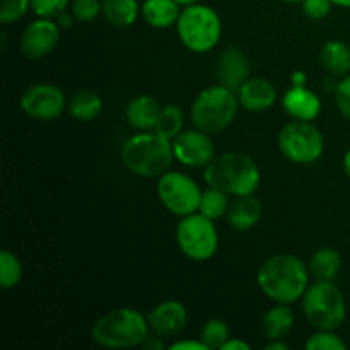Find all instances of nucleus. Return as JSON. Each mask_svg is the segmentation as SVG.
Returning <instances> with one entry per match:
<instances>
[{"mask_svg": "<svg viewBox=\"0 0 350 350\" xmlns=\"http://www.w3.org/2000/svg\"><path fill=\"white\" fill-rule=\"evenodd\" d=\"M311 273L308 263L293 253H279L260 265L256 284L270 301L279 304H294L303 299Z\"/></svg>", "mask_w": 350, "mask_h": 350, "instance_id": "nucleus-1", "label": "nucleus"}, {"mask_svg": "<svg viewBox=\"0 0 350 350\" xmlns=\"http://www.w3.org/2000/svg\"><path fill=\"white\" fill-rule=\"evenodd\" d=\"M207 187L217 188L231 197L256 193L262 183V173L252 156L245 152L215 154L214 159L204 167Z\"/></svg>", "mask_w": 350, "mask_h": 350, "instance_id": "nucleus-2", "label": "nucleus"}, {"mask_svg": "<svg viewBox=\"0 0 350 350\" xmlns=\"http://www.w3.org/2000/svg\"><path fill=\"white\" fill-rule=\"evenodd\" d=\"M122 163L130 173L140 178L154 180L171 170L174 159L173 140L157 132H139L123 142Z\"/></svg>", "mask_w": 350, "mask_h": 350, "instance_id": "nucleus-3", "label": "nucleus"}, {"mask_svg": "<svg viewBox=\"0 0 350 350\" xmlns=\"http://www.w3.org/2000/svg\"><path fill=\"white\" fill-rule=\"evenodd\" d=\"M149 334L147 317L133 308H116L108 311L91 328L92 340L105 349L139 347Z\"/></svg>", "mask_w": 350, "mask_h": 350, "instance_id": "nucleus-4", "label": "nucleus"}, {"mask_svg": "<svg viewBox=\"0 0 350 350\" xmlns=\"http://www.w3.org/2000/svg\"><path fill=\"white\" fill-rule=\"evenodd\" d=\"M239 106L236 91L217 82L195 96L190 108L191 123L208 135H217L232 125Z\"/></svg>", "mask_w": 350, "mask_h": 350, "instance_id": "nucleus-5", "label": "nucleus"}, {"mask_svg": "<svg viewBox=\"0 0 350 350\" xmlns=\"http://www.w3.org/2000/svg\"><path fill=\"white\" fill-rule=\"evenodd\" d=\"M181 44L191 53H208L219 44L222 36V21L217 10L205 3H191L181 9L176 23Z\"/></svg>", "mask_w": 350, "mask_h": 350, "instance_id": "nucleus-6", "label": "nucleus"}, {"mask_svg": "<svg viewBox=\"0 0 350 350\" xmlns=\"http://www.w3.org/2000/svg\"><path fill=\"white\" fill-rule=\"evenodd\" d=\"M301 304L304 318L317 330H338L347 318L344 293L332 280L310 284Z\"/></svg>", "mask_w": 350, "mask_h": 350, "instance_id": "nucleus-7", "label": "nucleus"}, {"mask_svg": "<svg viewBox=\"0 0 350 350\" xmlns=\"http://www.w3.org/2000/svg\"><path fill=\"white\" fill-rule=\"evenodd\" d=\"M277 144L287 161L294 164H313L323 156L325 137L313 122L293 120L280 129Z\"/></svg>", "mask_w": 350, "mask_h": 350, "instance_id": "nucleus-8", "label": "nucleus"}, {"mask_svg": "<svg viewBox=\"0 0 350 350\" xmlns=\"http://www.w3.org/2000/svg\"><path fill=\"white\" fill-rule=\"evenodd\" d=\"M215 221L200 212L181 217L176 228V245L191 262H208L219 250V232Z\"/></svg>", "mask_w": 350, "mask_h": 350, "instance_id": "nucleus-9", "label": "nucleus"}, {"mask_svg": "<svg viewBox=\"0 0 350 350\" xmlns=\"http://www.w3.org/2000/svg\"><path fill=\"white\" fill-rule=\"evenodd\" d=\"M202 193L204 191L197 181L180 171L170 170L157 178V198L161 205L180 219L198 212Z\"/></svg>", "mask_w": 350, "mask_h": 350, "instance_id": "nucleus-10", "label": "nucleus"}, {"mask_svg": "<svg viewBox=\"0 0 350 350\" xmlns=\"http://www.w3.org/2000/svg\"><path fill=\"white\" fill-rule=\"evenodd\" d=\"M67 96L55 84H34L21 96V109L24 115L40 122H51L60 118L67 109Z\"/></svg>", "mask_w": 350, "mask_h": 350, "instance_id": "nucleus-11", "label": "nucleus"}, {"mask_svg": "<svg viewBox=\"0 0 350 350\" xmlns=\"http://www.w3.org/2000/svg\"><path fill=\"white\" fill-rule=\"evenodd\" d=\"M174 159L191 170L205 167L215 157V147L212 135L198 129L183 130L173 139Z\"/></svg>", "mask_w": 350, "mask_h": 350, "instance_id": "nucleus-12", "label": "nucleus"}, {"mask_svg": "<svg viewBox=\"0 0 350 350\" xmlns=\"http://www.w3.org/2000/svg\"><path fill=\"white\" fill-rule=\"evenodd\" d=\"M60 29L57 21L48 17H38L31 21L23 31L19 48L27 60H40L50 55L60 41Z\"/></svg>", "mask_w": 350, "mask_h": 350, "instance_id": "nucleus-13", "label": "nucleus"}, {"mask_svg": "<svg viewBox=\"0 0 350 350\" xmlns=\"http://www.w3.org/2000/svg\"><path fill=\"white\" fill-rule=\"evenodd\" d=\"M149 328L161 337H174L181 334L188 323V310L180 301H163L147 314Z\"/></svg>", "mask_w": 350, "mask_h": 350, "instance_id": "nucleus-14", "label": "nucleus"}, {"mask_svg": "<svg viewBox=\"0 0 350 350\" xmlns=\"http://www.w3.org/2000/svg\"><path fill=\"white\" fill-rule=\"evenodd\" d=\"M250 58L241 48L229 46L219 55L215 64V75L219 84L238 91L243 84L250 79Z\"/></svg>", "mask_w": 350, "mask_h": 350, "instance_id": "nucleus-15", "label": "nucleus"}, {"mask_svg": "<svg viewBox=\"0 0 350 350\" xmlns=\"http://www.w3.org/2000/svg\"><path fill=\"white\" fill-rule=\"evenodd\" d=\"M241 108L252 113H263L272 108L277 101V89L263 77H250L236 91Z\"/></svg>", "mask_w": 350, "mask_h": 350, "instance_id": "nucleus-16", "label": "nucleus"}, {"mask_svg": "<svg viewBox=\"0 0 350 350\" xmlns=\"http://www.w3.org/2000/svg\"><path fill=\"white\" fill-rule=\"evenodd\" d=\"M282 108L293 120L314 122L321 113V99L306 85H293L282 96Z\"/></svg>", "mask_w": 350, "mask_h": 350, "instance_id": "nucleus-17", "label": "nucleus"}, {"mask_svg": "<svg viewBox=\"0 0 350 350\" xmlns=\"http://www.w3.org/2000/svg\"><path fill=\"white\" fill-rule=\"evenodd\" d=\"M263 214L262 202L252 195H243V197H234L231 202V207L228 212V222L234 231L246 232L255 228L260 222Z\"/></svg>", "mask_w": 350, "mask_h": 350, "instance_id": "nucleus-18", "label": "nucleus"}, {"mask_svg": "<svg viewBox=\"0 0 350 350\" xmlns=\"http://www.w3.org/2000/svg\"><path fill=\"white\" fill-rule=\"evenodd\" d=\"M161 103L149 94H139L129 101L125 108L126 122L139 132L154 130L161 111Z\"/></svg>", "mask_w": 350, "mask_h": 350, "instance_id": "nucleus-19", "label": "nucleus"}, {"mask_svg": "<svg viewBox=\"0 0 350 350\" xmlns=\"http://www.w3.org/2000/svg\"><path fill=\"white\" fill-rule=\"evenodd\" d=\"M181 5L176 0H144L140 16L156 29H167L171 26H176L180 19Z\"/></svg>", "mask_w": 350, "mask_h": 350, "instance_id": "nucleus-20", "label": "nucleus"}, {"mask_svg": "<svg viewBox=\"0 0 350 350\" xmlns=\"http://www.w3.org/2000/svg\"><path fill=\"white\" fill-rule=\"evenodd\" d=\"M296 318L289 304H279L270 308L262 320V332L267 340H286L287 335L293 332Z\"/></svg>", "mask_w": 350, "mask_h": 350, "instance_id": "nucleus-21", "label": "nucleus"}, {"mask_svg": "<svg viewBox=\"0 0 350 350\" xmlns=\"http://www.w3.org/2000/svg\"><path fill=\"white\" fill-rule=\"evenodd\" d=\"M321 67L335 77L350 74V46L340 40H330L323 44L320 53Z\"/></svg>", "mask_w": 350, "mask_h": 350, "instance_id": "nucleus-22", "label": "nucleus"}, {"mask_svg": "<svg viewBox=\"0 0 350 350\" xmlns=\"http://www.w3.org/2000/svg\"><path fill=\"white\" fill-rule=\"evenodd\" d=\"M311 277L314 280H334L342 269V255L335 248H318L308 262Z\"/></svg>", "mask_w": 350, "mask_h": 350, "instance_id": "nucleus-23", "label": "nucleus"}, {"mask_svg": "<svg viewBox=\"0 0 350 350\" xmlns=\"http://www.w3.org/2000/svg\"><path fill=\"white\" fill-rule=\"evenodd\" d=\"M101 3L103 16L115 27L133 26L142 9L139 0H101Z\"/></svg>", "mask_w": 350, "mask_h": 350, "instance_id": "nucleus-24", "label": "nucleus"}, {"mask_svg": "<svg viewBox=\"0 0 350 350\" xmlns=\"http://www.w3.org/2000/svg\"><path fill=\"white\" fill-rule=\"evenodd\" d=\"M67 109L72 118L77 122H92L101 115L103 99L98 92L91 91V89H82L72 96Z\"/></svg>", "mask_w": 350, "mask_h": 350, "instance_id": "nucleus-25", "label": "nucleus"}, {"mask_svg": "<svg viewBox=\"0 0 350 350\" xmlns=\"http://www.w3.org/2000/svg\"><path fill=\"white\" fill-rule=\"evenodd\" d=\"M183 125H185L183 109H181L178 105L170 103V105L161 106V111H159V116H157L154 132L166 137V139L173 140L174 137H178L181 132H183Z\"/></svg>", "mask_w": 350, "mask_h": 350, "instance_id": "nucleus-26", "label": "nucleus"}, {"mask_svg": "<svg viewBox=\"0 0 350 350\" xmlns=\"http://www.w3.org/2000/svg\"><path fill=\"white\" fill-rule=\"evenodd\" d=\"M229 197H231V195L224 193V191L217 190V188L208 187L207 190L202 193L198 212L204 214L205 217L212 219V221H219V219L228 215L229 207H231V200H229Z\"/></svg>", "mask_w": 350, "mask_h": 350, "instance_id": "nucleus-27", "label": "nucleus"}, {"mask_svg": "<svg viewBox=\"0 0 350 350\" xmlns=\"http://www.w3.org/2000/svg\"><path fill=\"white\" fill-rule=\"evenodd\" d=\"M23 280V263L17 258L16 253L9 250L0 252V287L2 289H14Z\"/></svg>", "mask_w": 350, "mask_h": 350, "instance_id": "nucleus-28", "label": "nucleus"}, {"mask_svg": "<svg viewBox=\"0 0 350 350\" xmlns=\"http://www.w3.org/2000/svg\"><path fill=\"white\" fill-rule=\"evenodd\" d=\"M229 338H231V334H229L228 323L224 320H219V318H212V320L205 321L200 330V340L207 345L208 350L222 349V345Z\"/></svg>", "mask_w": 350, "mask_h": 350, "instance_id": "nucleus-29", "label": "nucleus"}, {"mask_svg": "<svg viewBox=\"0 0 350 350\" xmlns=\"http://www.w3.org/2000/svg\"><path fill=\"white\" fill-rule=\"evenodd\" d=\"M304 347L308 350H345L347 344L337 330H318L308 338Z\"/></svg>", "mask_w": 350, "mask_h": 350, "instance_id": "nucleus-30", "label": "nucleus"}, {"mask_svg": "<svg viewBox=\"0 0 350 350\" xmlns=\"http://www.w3.org/2000/svg\"><path fill=\"white\" fill-rule=\"evenodd\" d=\"M70 12L77 23H92L103 14L101 0H72Z\"/></svg>", "mask_w": 350, "mask_h": 350, "instance_id": "nucleus-31", "label": "nucleus"}, {"mask_svg": "<svg viewBox=\"0 0 350 350\" xmlns=\"http://www.w3.org/2000/svg\"><path fill=\"white\" fill-rule=\"evenodd\" d=\"M31 9V0H2L0 5V23L10 24L23 19Z\"/></svg>", "mask_w": 350, "mask_h": 350, "instance_id": "nucleus-32", "label": "nucleus"}, {"mask_svg": "<svg viewBox=\"0 0 350 350\" xmlns=\"http://www.w3.org/2000/svg\"><path fill=\"white\" fill-rule=\"evenodd\" d=\"M68 5V0H31V10L36 17H48L55 19L60 12H64Z\"/></svg>", "mask_w": 350, "mask_h": 350, "instance_id": "nucleus-33", "label": "nucleus"}, {"mask_svg": "<svg viewBox=\"0 0 350 350\" xmlns=\"http://www.w3.org/2000/svg\"><path fill=\"white\" fill-rule=\"evenodd\" d=\"M335 103H337V108L342 116L350 122V74L340 77L338 81L337 88H335Z\"/></svg>", "mask_w": 350, "mask_h": 350, "instance_id": "nucleus-34", "label": "nucleus"}, {"mask_svg": "<svg viewBox=\"0 0 350 350\" xmlns=\"http://www.w3.org/2000/svg\"><path fill=\"white\" fill-rule=\"evenodd\" d=\"M301 5H303L304 16L313 21H321L332 12L334 2L332 0H303Z\"/></svg>", "mask_w": 350, "mask_h": 350, "instance_id": "nucleus-35", "label": "nucleus"}, {"mask_svg": "<svg viewBox=\"0 0 350 350\" xmlns=\"http://www.w3.org/2000/svg\"><path fill=\"white\" fill-rule=\"evenodd\" d=\"M170 350H208L207 345L198 338V340H180L171 344Z\"/></svg>", "mask_w": 350, "mask_h": 350, "instance_id": "nucleus-36", "label": "nucleus"}, {"mask_svg": "<svg viewBox=\"0 0 350 350\" xmlns=\"http://www.w3.org/2000/svg\"><path fill=\"white\" fill-rule=\"evenodd\" d=\"M142 347L147 350H163L166 347V344H164V337L150 332V334L146 337V340L142 342Z\"/></svg>", "mask_w": 350, "mask_h": 350, "instance_id": "nucleus-37", "label": "nucleus"}, {"mask_svg": "<svg viewBox=\"0 0 350 350\" xmlns=\"http://www.w3.org/2000/svg\"><path fill=\"white\" fill-rule=\"evenodd\" d=\"M55 21H57V24L62 27V29H68V27L74 26L75 17H74V14L68 12V10L65 9L64 12H60L57 17H55Z\"/></svg>", "mask_w": 350, "mask_h": 350, "instance_id": "nucleus-38", "label": "nucleus"}, {"mask_svg": "<svg viewBox=\"0 0 350 350\" xmlns=\"http://www.w3.org/2000/svg\"><path fill=\"white\" fill-rule=\"evenodd\" d=\"M221 350H252V345L243 338H229Z\"/></svg>", "mask_w": 350, "mask_h": 350, "instance_id": "nucleus-39", "label": "nucleus"}, {"mask_svg": "<svg viewBox=\"0 0 350 350\" xmlns=\"http://www.w3.org/2000/svg\"><path fill=\"white\" fill-rule=\"evenodd\" d=\"M265 350H289V345L284 340H269L265 345Z\"/></svg>", "mask_w": 350, "mask_h": 350, "instance_id": "nucleus-40", "label": "nucleus"}, {"mask_svg": "<svg viewBox=\"0 0 350 350\" xmlns=\"http://www.w3.org/2000/svg\"><path fill=\"white\" fill-rule=\"evenodd\" d=\"M293 85H306V74L304 72H294Z\"/></svg>", "mask_w": 350, "mask_h": 350, "instance_id": "nucleus-41", "label": "nucleus"}, {"mask_svg": "<svg viewBox=\"0 0 350 350\" xmlns=\"http://www.w3.org/2000/svg\"><path fill=\"white\" fill-rule=\"evenodd\" d=\"M342 166H344V173H345V176H347L349 180H350V149L347 150V152H345L344 161H342Z\"/></svg>", "mask_w": 350, "mask_h": 350, "instance_id": "nucleus-42", "label": "nucleus"}, {"mask_svg": "<svg viewBox=\"0 0 350 350\" xmlns=\"http://www.w3.org/2000/svg\"><path fill=\"white\" fill-rule=\"evenodd\" d=\"M332 2H334V5L344 7V9H350V0H332Z\"/></svg>", "mask_w": 350, "mask_h": 350, "instance_id": "nucleus-43", "label": "nucleus"}, {"mask_svg": "<svg viewBox=\"0 0 350 350\" xmlns=\"http://www.w3.org/2000/svg\"><path fill=\"white\" fill-rule=\"evenodd\" d=\"M178 3H180L181 7H187V5H191V3H197L200 2V0H176Z\"/></svg>", "mask_w": 350, "mask_h": 350, "instance_id": "nucleus-44", "label": "nucleus"}, {"mask_svg": "<svg viewBox=\"0 0 350 350\" xmlns=\"http://www.w3.org/2000/svg\"><path fill=\"white\" fill-rule=\"evenodd\" d=\"M282 2H287V3H301L303 0H282Z\"/></svg>", "mask_w": 350, "mask_h": 350, "instance_id": "nucleus-45", "label": "nucleus"}]
</instances>
